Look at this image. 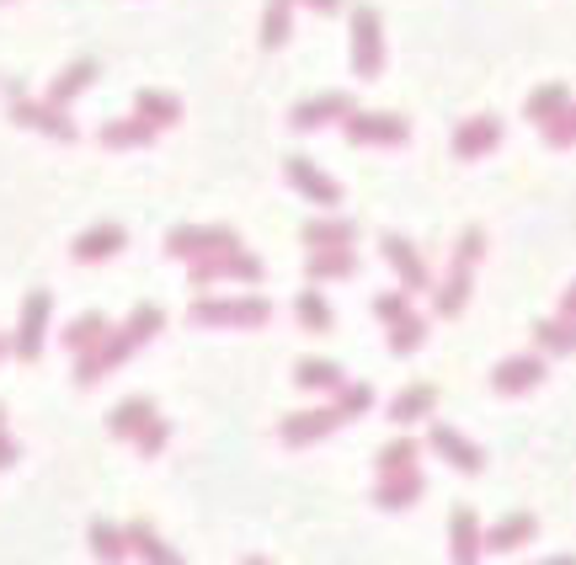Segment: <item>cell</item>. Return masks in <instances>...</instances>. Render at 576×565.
I'll list each match as a JSON object with an SVG mask.
<instances>
[{
  "label": "cell",
  "instance_id": "cell-37",
  "mask_svg": "<svg viewBox=\"0 0 576 565\" xmlns=\"http://www.w3.org/2000/svg\"><path fill=\"white\" fill-rule=\"evenodd\" d=\"M133 438H139V448H144V453H155V448L166 442V422H155V416H150V422H144Z\"/></svg>",
  "mask_w": 576,
  "mask_h": 565
},
{
  "label": "cell",
  "instance_id": "cell-4",
  "mask_svg": "<svg viewBox=\"0 0 576 565\" xmlns=\"http://www.w3.org/2000/svg\"><path fill=\"white\" fill-rule=\"evenodd\" d=\"M481 246H486V235H481V230H464V241H459V261H453L448 283L438 288V314H459V310H464V299H470V267H475Z\"/></svg>",
  "mask_w": 576,
  "mask_h": 565
},
{
  "label": "cell",
  "instance_id": "cell-2",
  "mask_svg": "<svg viewBox=\"0 0 576 565\" xmlns=\"http://www.w3.org/2000/svg\"><path fill=\"white\" fill-rule=\"evenodd\" d=\"M49 314H54V294L33 288L27 305H22V320H16V336H11V352H16L22 363H33V358L43 352V342H49Z\"/></svg>",
  "mask_w": 576,
  "mask_h": 565
},
{
  "label": "cell",
  "instance_id": "cell-12",
  "mask_svg": "<svg viewBox=\"0 0 576 565\" xmlns=\"http://www.w3.org/2000/svg\"><path fill=\"white\" fill-rule=\"evenodd\" d=\"M283 166H289V182L305 192V197H316L320 208H336V203H342V188H336L331 177H320L305 155H294V160H283Z\"/></svg>",
  "mask_w": 576,
  "mask_h": 565
},
{
  "label": "cell",
  "instance_id": "cell-16",
  "mask_svg": "<svg viewBox=\"0 0 576 565\" xmlns=\"http://www.w3.org/2000/svg\"><path fill=\"white\" fill-rule=\"evenodd\" d=\"M107 331H113V325H107V314H102V310H86V314H75V320L64 325V347L80 358V352H91V347H97Z\"/></svg>",
  "mask_w": 576,
  "mask_h": 565
},
{
  "label": "cell",
  "instance_id": "cell-8",
  "mask_svg": "<svg viewBox=\"0 0 576 565\" xmlns=\"http://www.w3.org/2000/svg\"><path fill=\"white\" fill-rule=\"evenodd\" d=\"M235 230H171L166 235V252L177 261H197V256H219V252H235Z\"/></svg>",
  "mask_w": 576,
  "mask_h": 565
},
{
  "label": "cell",
  "instance_id": "cell-20",
  "mask_svg": "<svg viewBox=\"0 0 576 565\" xmlns=\"http://www.w3.org/2000/svg\"><path fill=\"white\" fill-rule=\"evenodd\" d=\"M342 422V411H299V416H289V427H283V438L289 442H310V438H325L331 427Z\"/></svg>",
  "mask_w": 576,
  "mask_h": 565
},
{
  "label": "cell",
  "instance_id": "cell-30",
  "mask_svg": "<svg viewBox=\"0 0 576 565\" xmlns=\"http://www.w3.org/2000/svg\"><path fill=\"white\" fill-rule=\"evenodd\" d=\"M433 442L444 448V453L453 459V464H459V470H481V453H475L470 442L459 438V433H448V427H433Z\"/></svg>",
  "mask_w": 576,
  "mask_h": 565
},
{
  "label": "cell",
  "instance_id": "cell-21",
  "mask_svg": "<svg viewBox=\"0 0 576 565\" xmlns=\"http://www.w3.org/2000/svg\"><path fill=\"white\" fill-rule=\"evenodd\" d=\"M289 27H294V0H267V11H261V43L267 49H283L289 43Z\"/></svg>",
  "mask_w": 576,
  "mask_h": 565
},
{
  "label": "cell",
  "instance_id": "cell-31",
  "mask_svg": "<svg viewBox=\"0 0 576 565\" xmlns=\"http://www.w3.org/2000/svg\"><path fill=\"white\" fill-rule=\"evenodd\" d=\"M161 320H166V314H161V305H139V310L128 314L124 325H128V336H133L139 347H144V342H150V336L161 331Z\"/></svg>",
  "mask_w": 576,
  "mask_h": 565
},
{
  "label": "cell",
  "instance_id": "cell-26",
  "mask_svg": "<svg viewBox=\"0 0 576 565\" xmlns=\"http://www.w3.org/2000/svg\"><path fill=\"white\" fill-rule=\"evenodd\" d=\"M534 336H539L545 352H576V320L572 314H561V320H539Z\"/></svg>",
  "mask_w": 576,
  "mask_h": 565
},
{
  "label": "cell",
  "instance_id": "cell-41",
  "mask_svg": "<svg viewBox=\"0 0 576 565\" xmlns=\"http://www.w3.org/2000/svg\"><path fill=\"white\" fill-rule=\"evenodd\" d=\"M5 352H11V342H5V336H0V358H5Z\"/></svg>",
  "mask_w": 576,
  "mask_h": 565
},
{
  "label": "cell",
  "instance_id": "cell-36",
  "mask_svg": "<svg viewBox=\"0 0 576 565\" xmlns=\"http://www.w3.org/2000/svg\"><path fill=\"white\" fill-rule=\"evenodd\" d=\"M411 459H417V448H411L406 438H400V442H389V448L380 453V464L389 470V475H395V470H411Z\"/></svg>",
  "mask_w": 576,
  "mask_h": 565
},
{
  "label": "cell",
  "instance_id": "cell-10",
  "mask_svg": "<svg viewBox=\"0 0 576 565\" xmlns=\"http://www.w3.org/2000/svg\"><path fill=\"white\" fill-rule=\"evenodd\" d=\"M353 107H347V97L342 91H325V97H310V102H299L294 107V128L299 133H310V128H325V124H342Z\"/></svg>",
  "mask_w": 576,
  "mask_h": 565
},
{
  "label": "cell",
  "instance_id": "cell-32",
  "mask_svg": "<svg viewBox=\"0 0 576 565\" xmlns=\"http://www.w3.org/2000/svg\"><path fill=\"white\" fill-rule=\"evenodd\" d=\"M294 310H299V320H305L310 331H331V305H325V294H310V288H305Z\"/></svg>",
  "mask_w": 576,
  "mask_h": 565
},
{
  "label": "cell",
  "instance_id": "cell-7",
  "mask_svg": "<svg viewBox=\"0 0 576 565\" xmlns=\"http://www.w3.org/2000/svg\"><path fill=\"white\" fill-rule=\"evenodd\" d=\"M384 64V43H380V16L369 5L353 11V69L358 75H380Z\"/></svg>",
  "mask_w": 576,
  "mask_h": 565
},
{
  "label": "cell",
  "instance_id": "cell-42",
  "mask_svg": "<svg viewBox=\"0 0 576 565\" xmlns=\"http://www.w3.org/2000/svg\"><path fill=\"white\" fill-rule=\"evenodd\" d=\"M0 416H5V411H0Z\"/></svg>",
  "mask_w": 576,
  "mask_h": 565
},
{
  "label": "cell",
  "instance_id": "cell-24",
  "mask_svg": "<svg viewBox=\"0 0 576 565\" xmlns=\"http://www.w3.org/2000/svg\"><path fill=\"white\" fill-rule=\"evenodd\" d=\"M155 139V128L144 124V118H118V124L102 128V144L107 150H133V144H150Z\"/></svg>",
  "mask_w": 576,
  "mask_h": 565
},
{
  "label": "cell",
  "instance_id": "cell-18",
  "mask_svg": "<svg viewBox=\"0 0 576 565\" xmlns=\"http://www.w3.org/2000/svg\"><path fill=\"white\" fill-rule=\"evenodd\" d=\"M97 80V60H75V64H64L60 69V80L49 86V102H60V107H69L86 86Z\"/></svg>",
  "mask_w": 576,
  "mask_h": 565
},
{
  "label": "cell",
  "instance_id": "cell-35",
  "mask_svg": "<svg viewBox=\"0 0 576 565\" xmlns=\"http://www.w3.org/2000/svg\"><path fill=\"white\" fill-rule=\"evenodd\" d=\"M374 314H380L384 325H395L400 314H411V299H406V294H380V299H374Z\"/></svg>",
  "mask_w": 576,
  "mask_h": 565
},
{
  "label": "cell",
  "instance_id": "cell-39",
  "mask_svg": "<svg viewBox=\"0 0 576 565\" xmlns=\"http://www.w3.org/2000/svg\"><path fill=\"white\" fill-rule=\"evenodd\" d=\"M305 5H316V11H336L342 0H305Z\"/></svg>",
  "mask_w": 576,
  "mask_h": 565
},
{
  "label": "cell",
  "instance_id": "cell-17",
  "mask_svg": "<svg viewBox=\"0 0 576 565\" xmlns=\"http://www.w3.org/2000/svg\"><path fill=\"white\" fill-rule=\"evenodd\" d=\"M384 261L389 267H400V278H406V288H422L427 283V267H422V256H417V246L411 241H400V235H384Z\"/></svg>",
  "mask_w": 576,
  "mask_h": 565
},
{
  "label": "cell",
  "instance_id": "cell-14",
  "mask_svg": "<svg viewBox=\"0 0 576 565\" xmlns=\"http://www.w3.org/2000/svg\"><path fill=\"white\" fill-rule=\"evenodd\" d=\"M497 389L502 395H517V389H534L539 378H545V358H534V352H517V358H502L497 363Z\"/></svg>",
  "mask_w": 576,
  "mask_h": 565
},
{
  "label": "cell",
  "instance_id": "cell-9",
  "mask_svg": "<svg viewBox=\"0 0 576 565\" xmlns=\"http://www.w3.org/2000/svg\"><path fill=\"white\" fill-rule=\"evenodd\" d=\"M342 128H347L353 144H400V139L411 133L406 118H395V113H347Z\"/></svg>",
  "mask_w": 576,
  "mask_h": 565
},
{
  "label": "cell",
  "instance_id": "cell-23",
  "mask_svg": "<svg viewBox=\"0 0 576 565\" xmlns=\"http://www.w3.org/2000/svg\"><path fill=\"white\" fill-rule=\"evenodd\" d=\"M150 416H155L150 395H128V400L118 406V411H113V416H107V422H113V433H118V438H133V433H139Z\"/></svg>",
  "mask_w": 576,
  "mask_h": 565
},
{
  "label": "cell",
  "instance_id": "cell-5",
  "mask_svg": "<svg viewBox=\"0 0 576 565\" xmlns=\"http://www.w3.org/2000/svg\"><path fill=\"white\" fill-rule=\"evenodd\" d=\"M133 347H139V342L128 336V325H124V331H107L91 352H80V358H75V378H80V384H97L102 374H113Z\"/></svg>",
  "mask_w": 576,
  "mask_h": 565
},
{
  "label": "cell",
  "instance_id": "cell-38",
  "mask_svg": "<svg viewBox=\"0 0 576 565\" xmlns=\"http://www.w3.org/2000/svg\"><path fill=\"white\" fill-rule=\"evenodd\" d=\"M561 314H572V320H576V283L561 294Z\"/></svg>",
  "mask_w": 576,
  "mask_h": 565
},
{
  "label": "cell",
  "instance_id": "cell-19",
  "mask_svg": "<svg viewBox=\"0 0 576 565\" xmlns=\"http://www.w3.org/2000/svg\"><path fill=\"white\" fill-rule=\"evenodd\" d=\"M133 118H144L150 128H166L182 118V102L166 97V91H139V97H133Z\"/></svg>",
  "mask_w": 576,
  "mask_h": 565
},
{
  "label": "cell",
  "instance_id": "cell-6",
  "mask_svg": "<svg viewBox=\"0 0 576 565\" xmlns=\"http://www.w3.org/2000/svg\"><path fill=\"white\" fill-rule=\"evenodd\" d=\"M214 278H225V283L230 278L235 283H256L261 278V261L252 252H241V246L235 252H219V256H197L192 261V283H214Z\"/></svg>",
  "mask_w": 576,
  "mask_h": 565
},
{
  "label": "cell",
  "instance_id": "cell-1",
  "mask_svg": "<svg viewBox=\"0 0 576 565\" xmlns=\"http://www.w3.org/2000/svg\"><path fill=\"white\" fill-rule=\"evenodd\" d=\"M5 113H11V124H27L38 128V133H54V139H75V124H69V113H64L60 102H38V97H27L22 86H5Z\"/></svg>",
  "mask_w": 576,
  "mask_h": 565
},
{
  "label": "cell",
  "instance_id": "cell-3",
  "mask_svg": "<svg viewBox=\"0 0 576 565\" xmlns=\"http://www.w3.org/2000/svg\"><path fill=\"white\" fill-rule=\"evenodd\" d=\"M267 314H272V305L261 294H246V299H197L192 305L197 325H261Z\"/></svg>",
  "mask_w": 576,
  "mask_h": 565
},
{
  "label": "cell",
  "instance_id": "cell-29",
  "mask_svg": "<svg viewBox=\"0 0 576 565\" xmlns=\"http://www.w3.org/2000/svg\"><path fill=\"white\" fill-rule=\"evenodd\" d=\"M433 400H438V389H433V384H417V389H406V395L389 406V416H395V422H417Z\"/></svg>",
  "mask_w": 576,
  "mask_h": 565
},
{
  "label": "cell",
  "instance_id": "cell-34",
  "mask_svg": "<svg viewBox=\"0 0 576 565\" xmlns=\"http://www.w3.org/2000/svg\"><path fill=\"white\" fill-rule=\"evenodd\" d=\"M545 139H550L555 150H561V144H576V107H572V102H566V107L545 124Z\"/></svg>",
  "mask_w": 576,
  "mask_h": 565
},
{
  "label": "cell",
  "instance_id": "cell-11",
  "mask_svg": "<svg viewBox=\"0 0 576 565\" xmlns=\"http://www.w3.org/2000/svg\"><path fill=\"white\" fill-rule=\"evenodd\" d=\"M497 139H502V124H497V118H464L459 133H453V155H459V160H475V155L497 150Z\"/></svg>",
  "mask_w": 576,
  "mask_h": 565
},
{
  "label": "cell",
  "instance_id": "cell-15",
  "mask_svg": "<svg viewBox=\"0 0 576 565\" xmlns=\"http://www.w3.org/2000/svg\"><path fill=\"white\" fill-rule=\"evenodd\" d=\"M353 241H358L353 219H316V224H305V246L310 252H353Z\"/></svg>",
  "mask_w": 576,
  "mask_h": 565
},
{
  "label": "cell",
  "instance_id": "cell-33",
  "mask_svg": "<svg viewBox=\"0 0 576 565\" xmlns=\"http://www.w3.org/2000/svg\"><path fill=\"white\" fill-rule=\"evenodd\" d=\"M369 406H374V389H369V384H342V389H336V411H342V416H358V411H369Z\"/></svg>",
  "mask_w": 576,
  "mask_h": 565
},
{
  "label": "cell",
  "instance_id": "cell-22",
  "mask_svg": "<svg viewBox=\"0 0 576 565\" xmlns=\"http://www.w3.org/2000/svg\"><path fill=\"white\" fill-rule=\"evenodd\" d=\"M294 384H299V389H342L347 378H342V369H336V363H325V358H299Z\"/></svg>",
  "mask_w": 576,
  "mask_h": 565
},
{
  "label": "cell",
  "instance_id": "cell-27",
  "mask_svg": "<svg viewBox=\"0 0 576 565\" xmlns=\"http://www.w3.org/2000/svg\"><path fill=\"white\" fill-rule=\"evenodd\" d=\"M566 102H572V91H566V80H555V86H545V91L528 97V118H534V124H550Z\"/></svg>",
  "mask_w": 576,
  "mask_h": 565
},
{
  "label": "cell",
  "instance_id": "cell-13",
  "mask_svg": "<svg viewBox=\"0 0 576 565\" xmlns=\"http://www.w3.org/2000/svg\"><path fill=\"white\" fill-rule=\"evenodd\" d=\"M124 224H113V219H102V224H91L80 241H75V261H107V256L124 252Z\"/></svg>",
  "mask_w": 576,
  "mask_h": 565
},
{
  "label": "cell",
  "instance_id": "cell-40",
  "mask_svg": "<svg viewBox=\"0 0 576 565\" xmlns=\"http://www.w3.org/2000/svg\"><path fill=\"white\" fill-rule=\"evenodd\" d=\"M11 453H16V448H11V442L0 438V464H5V459H11Z\"/></svg>",
  "mask_w": 576,
  "mask_h": 565
},
{
  "label": "cell",
  "instance_id": "cell-25",
  "mask_svg": "<svg viewBox=\"0 0 576 565\" xmlns=\"http://www.w3.org/2000/svg\"><path fill=\"white\" fill-rule=\"evenodd\" d=\"M305 272H310L316 283H325V278H353V272H358V256L353 252H310Z\"/></svg>",
  "mask_w": 576,
  "mask_h": 565
},
{
  "label": "cell",
  "instance_id": "cell-28",
  "mask_svg": "<svg viewBox=\"0 0 576 565\" xmlns=\"http://www.w3.org/2000/svg\"><path fill=\"white\" fill-rule=\"evenodd\" d=\"M422 336H427V320H422V314H400V320L389 325V352H417Z\"/></svg>",
  "mask_w": 576,
  "mask_h": 565
}]
</instances>
